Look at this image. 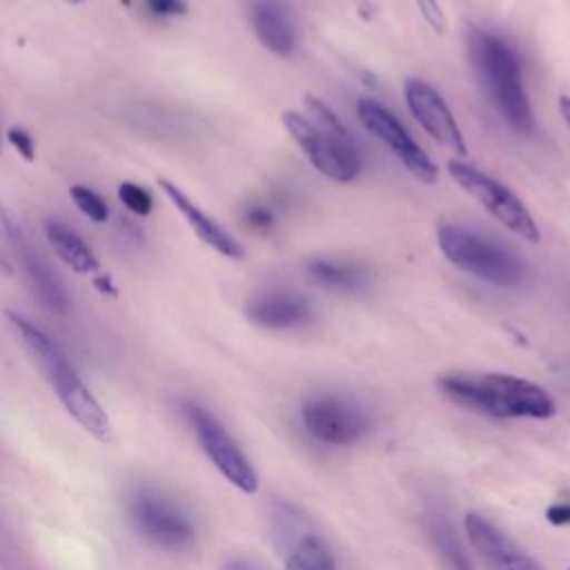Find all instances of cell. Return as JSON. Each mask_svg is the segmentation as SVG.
<instances>
[{
  "label": "cell",
  "mask_w": 570,
  "mask_h": 570,
  "mask_svg": "<svg viewBox=\"0 0 570 570\" xmlns=\"http://www.w3.org/2000/svg\"><path fill=\"white\" fill-rule=\"evenodd\" d=\"M468 47L479 85L501 118L517 134H530L534 129V114L512 45L485 29H472Z\"/></svg>",
  "instance_id": "cell-4"
},
{
  "label": "cell",
  "mask_w": 570,
  "mask_h": 570,
  "mask_svg": "<svg viewBox=\"0 0 570 570\" xmlns=\"http://www.w3.org/2000/svg\"><path fill=\"white\" fill-rule=\"evenodd\" d=\"M129 519L138 534L165 550L189 548L196 530L189 517L156 490L140 488L129 497Z\"/></svg>",
  "instance_id": "cell-8"
},
{
  "label": "cell",
  "mask_w": 570,
  "mask_h": 570,
  "mask_svg": "<svg viewBox=\"0 0 570 570\" xmlns=\"http://www.w3.org/2000/svg\"><path fill=\"white\" fill-rule=\"evenodd\" d=\"M546 517H548V521L554 523V525H566V523H570V503H568V501H561V503L550 505L548 512H546Z\"/></svg>",
  "instance_id": "cell-27"
},
{
  "label": "cell",
  "mask_w": 570,
  "mask_h": 570,
  "mask_svg": "<svg viewBox=\"0 0 570 570\" xmlns=\"http://www.w3.org/2000/svg\"><path fill=\"white\" fill-rule=\"evenodd\" d=\"M448 174L468 196H472L492 218H497L512 234L532 245L541 240L534 216L508 185L485 174L476 165H468L461 160H448Z\"/></svg>",
  "instance_id": "cell-6"
},
{
  "label": "cell",
  "mask_w": 570,
  "mask_h": 570,
  "mask_svg": "<svg viewBox=\"0 0 570 570\" xmlns=\"http://www.w3.org/2000/svg\"><path fill=\"white\" fill-rule=\"evenodd\" d=\"M309 276L334 292H361L367 287V269L354 261H332V258H314L307 265Z\"/></svg>",
  "instance_id": "cell-17"
},
{
  "label": "cell",
  "mask_w": 570,
  "mask_h": 570,
  "mask_svg": "<svg viewBox=\"0 0 570 570\" xmlns=\"http://www.w3.org/2000/svg\"><path fill=\"white\" fill-rule=\"evenodd\" d=\"M303 109L281 111V122L314 169L336 183L358 178L363 158L336 111L314 94L303 96Z\"/></svg>",
  "instance_id": "cell-1"
},
{
  "label": "cell",
  "mask_w": 570,
  "mask_h": 570,
  "mask_svg": "<svg viewBox=\"0 0 570 570\" xmlns=\"http://www.w3.org/2000/svg\"><path fill=\"white\" fill-rule=\"evenodd\" d=\"M240 218L245 223V227H249L256 234H267L276 227V214L269 205L265 203H249L243 207Z\"/></svg>",
  "instance_id": "cell-22"
},
{
  "label": "cell",
  "mask_w": 570,
  "mask_h": 570,
  "mask_svg": "<svg viewBox=\"0 0 570 570\" xmlns=\"http://www.w3.org/2000/svg\"><path fill=\"white\" fill-rule=\"evenodd\" d=\"M94 283H96V287H98L102 294H111V296L116 294V287L111 285V281H109L107 276H96Z\"/></svg>",
  "instance_id": "cell-30"
},
{
  "label": "cell",
  "mask_w": 570,
  "mask_h": 570,
  "mask_svg": "<svg viewBox=\"0 0 570 570\" xmlns=\"http://www.w3.org/2000/svg\"><path fill=\"white\" fill-rule=\"evenodd\" d=\"M436 245L454 267L497 287H521L528 276L519 252L461 225H439Z\"/></svg>",
  "instance_id": "cell-5"
},
{
  "label": "cell",
  "mask_w": 570,
  "mask_h": 570,
  "mask_svg": "<svg viewBox=\"0 0 570 570\" xmlns=\"http://www.w3.org/2000/svg\"><path fill=\"white\" fill-rule=\"evenodd\" d=\"M71 198L76 203V207L94 223H105L107 216H109V209H107V203L89 187L85 185H73L71 187Z\"/></svg>",
  "instance_id": "cell-21"
},
{
  "label": "cell",
  "mask_w": 570,
  "mask_h": 570,
  "mask_svg": "<svg viewBox=\"0 0 570 570\" xmlns=\"http://www.w3.org/2000/svg\"><path fill=\"white\" fill-rule=\"evenodd\" d=\"M465 534L483 561L494 570H541L539 563L521 550L503 530L481 514L465 517Z\"/></svg>",
  "instance_id": "cell-12"
},
{
  "label": "cell",
  "mask_w": 570,
  "mask_h": 570,
  "mask_svg": "<svg viewBox=\"0 0 570 570\" xmlns=\"http://www.w3.org/2000/svg\"><path fill=\"white\" fill-rule=\"evenodd\" d=\"M439 387L454 403L497 419H548L554 414L552 396L537 383L497 372H452Z\"/></svg>",
  "instance_id": "cell-2"
},
{
  "label": "cell",
  "mask_w": 570,
  "mask_h": 570,
  "mask_svg": "<svg viewBox=\"0 0 570 570\" xmlns=\"http://www.w3.org/2000/svg\"><path fill=\"white\" fill-rule=\"evenodd\" d=\"M245 316L267 330H294L312 323L314 309L298 292L272 289L247 301Z\"/></svg>",
  "instance_id": "cell-13"
},
{
  "label": "cell",
  "mask_w": 570,
  "mask_h": 570,
  "mask_svg": "<svg viewBox=\"0 0 570 570\" xmlns=\"http://www.w3.org/2000/svg\"><path fill=\"white\" fill-rule=\"evenodd\" d=\"M145 4L156 16H180L187 9L183 0H145Z\"/></svg>",
  "instance_id": "cell-26"
},
{
  "label": "cell",
  "mask_w": 570,
  "mask_h": 570,
  "mask_svg": "<svg viewBox=\"0 0 570 570\" xmlns=\"http://www.w3.org/2000/svg\"><path fill=\"white\" fill-rule=\"evenodd\" d=\"M45 236H47L49 245L53 247V252L58 254V258L67 267H71L78 274L96 272V267H98L96 254L91 252V247L82 240V236L76 229L65 225L62 220H47Z\"/></svg>",
  "instance_id": "cell-16"
},
{
  "label": "cell",
  "mask_w": 570,
  "mask_h": 570,
  "mask_svg": "<svg viewBox=\"0 0 570 570\" xmlns=\"http://www.w3.org/2000/svg\"><path fill=\"white\" fill-rule=\"evenodd\" d=\"M249 24L258 42L276 53L289 56L296 47V27L285 0H249Z\"/></svg>",
  "instance_id": "cell-14"
},
{
  "label": "cell",
  "mask_w": 570,
  "mask_h": 570,
  "mask_svg": "<svg viewBox=\"0 0 570 570\" xmlns=\"http://www.w3.org/2000/svg\"><path fill=\"white\" fill-rule=\"evenodd\" d=\"M285 570H338V568L330 548L321 539L307 534L292 550Z\"/></svg>",
  "instance_id": "cell-20"
},
{
  "label": "cell",
  "mask_w": 570,
  "mask_h": 570,
  "mask_svg": "<svg viewBox=\"0 0 570 570\" xmlns=\"http://www.w3.org/2000/svg\"><path fill=\"white\" fill-rule=\"evenodd\" d=\"M223 570H261V568H256V566H252L247 561H232Z\"/></svg>",
  "instance_id": "cell-31"
},
{
  "label": "cell",
  "mask_w": 570,
  "mask_h": 570,
  "mask_svg": "<svg viewBox=\"0 0 570 570\" xmlns=\"http://www.w3.org/2000/svg\"><path fill=\"white\" fill-rule=\"evenodd\" d=\"M7 138H9V142L13 145V149H18V154L24 158V160H33V140H31V136L24 131V129H20V127H11L9 131H7Z\"/></svg>",
  "instance_id": "cell-25"
},
{
  "label": "cell",
  "mask_w": 570,
  "mask_h": 570,
  "mask_svg": "<svg viewBox=\"0 0 570 570\" xmlns=\"http://www.w3.org/2000/svg\"><path fill=\"white\" fill-rule=\"evenodd\" d=\"M356 116L361 125L381 142L385 145L392 156L421 183L432 185L439 178V167L425 154V149L410 136L403 122L379 100L363 96L356 100Z\"/></svg>",
  "instance_id": "cell-7"
},
{
  "label": "cell",
  "mask_w": 570,
  "mask_h": 570,
  "mask_svg": "<svg viewBox=\"0 0 570 570\" xmlns=\"http://www.w3.org/2000/svg\"><path fill=\"white\" fill-rule=\"evenodd\" d=\"M158 187L165 191V196L174 203V207L183 214V218L187 220V225L194 229V234H196L205 245H209L214 252H218V254L225 256V258L238 261V258L245 256L243 247H240L212 216H207L180 187H176L174 183H169V180H165V178L158 180Z\"/></svg>",
  "instance_id": "cell-15"
},
{
  "label": "cell",
  "mask_w": 570,
  "mask_h": 570,
  "mask_svg": "<svg viewBox=\"0 0 570 570\" xmlns=\"http://www.w3.org/2000/svg\"><path fill=\"white\" fill-rule=\"evenodd\" d=\"M428 534H430L432 546L439 552L441 561L450 570H472V561H470L465 548L461 546L454 528L450 525V521L443 514L428 517Z\"/></svg>",
  "instance_id": "cell-19"
},
{
  "label": "cell",
  "mask_w": 570,
  "mask_h": 570,
  "mask_svg": "<svg viewBox=\"0 0 570 570\" xmlns=\"http://www.w3.org/2000/svg\"><path fill=\"white\" fill-rule=\"evenodd\" d=\"M403 96L410 114L432 140L459 156H468V145L452 109L430 82L421 78H405Z\"/></svg>",
  "instance_id": "cell-11"
},
{
  "label": "cell",
  "mask_w": 570,
  "mask_h": 570,
  "mask_svg": "<svg viewBox=\"0 0 570 570\" xmlns=\"http://www.w3.org/2000/svg\"><path fill=\"white\" fill-rule=\"evenodd\" d=\"M557 107H559V114H561L563 122H566L568 129H570V96H559Z\"/></svg>",
  "instance_id": "cell-29"
},
{
  "label": "cell",
  "mask_w": 570,
  "mask_h": 570,
  "mask_svg": "<svg viewBox=\"0 0 570 570\" xmlns=\"http://www.w3.org/2000/svg\"><path fill=\"white\" fill-rule=\"evenodd\" d=\"M13 274V267L0 256V276H11Z\"/></svg>",
  "instance_id": "cell-32"
},
{
  "label": "cell",
  "mask_w": 570,
  "mask_h": 570,
  "mask_svg": "<svg viewBox=\"0 0 570 570\" xmlns=\"http://www.w3.org/2000/svg\"><path fill=\"white\" fill-rule=\"evenodd\" d=\"M118 198L129 212H134L138 216H147L154 207V200H151L149 191L145 187L136 185V183H120Z\"/></svg>",
  "instance_id": "cell-23"
},
{
  "label": "cell",
  "mask_w": 570,
  "mask_h": 570,
  "mask_svg": "<svg viewBox=\"0 0 570 570\" xmlns=\"http://www.w3.org/2000/svg\"><path fill=\"white\" fill-rule=\"evenodd\" d=\"M185 414L191 423V430L209 456V461L216 465V470L240 492H256L258 490V476L238 448V443L232 439V434L223 428V423L205 407L200 405H185Z\"/></svg>",
  "instance_id": "cell-9"
},
{
  "label": "cell",
  "mask_w": 570,
  "mask_h": 570,
  "mask_svg": "<svg viewBox=\"0 0 570 570\" xmlns=\"http://www.w3.org/2000/svg\"><path fill=\"white\" fill-rule=\"evenodd\" d=\"M416 7L421 11V16L425 18V22L436 31V33H445L448 29V18L445 11L441 9L439 0H416Z\"/></svg>",
  "instance_id": "cell-24"
},
{
  "label": "cell",
  "mask_w": 570,
  "mask_h": 570,
  "mask_svg": "<svg viewBox=\"0 0 570 570\" xmlns=\"http://www.w3.org/2000/svg\"><path fill=\"white\" fill-rule=\"evenodd\" d=\"M303 423L316 441L327 445H350L370 430L367 412L341 394H318L305 401Z\"/></svg>",
  "instance_id": "cell-10"
},
{
  "label": "cell",
  "mask_w": 570,
  "mask_h": 570,
  "mask_svg": "<svg viewBox=\"0 0 570 570\" xmlns=\"http://www.w3.org/2000/svg\"><path fill=\"white\" fill-rule=\"evenodd\" d=\"M67 2H69V4H78L80 0H67Z\"/></svg>",
  "instance_id": "cell-33"
},
{
  "label": "cell",
  "mask_w": 570,
  "mask_h": 570,
  "mask_svg": "<svg viewBox=\"0 0 570 570\" xmlns=\"http://www.w3.org/2000/svg\"><path fill=\"white\" fill-rule=\"evenodd\" d=\"M9 323L16 327L20 338L24 341L31 356L38 361L45 379L49 381L51 390L56 392L58 401L67 410V414L87 430L98 441L111 439V421L98 399L91 394V390L85 385L76 367L69 363V358L62 354V350L33 323H29L24 316L7 309Z\"/></svg>",
  "instance_id": "cell-3"
},
{
  "label": "cell",
  "mask_w": 570,
  "mask_h": 570,
  "mask_svg": "<svg viewBox=\"0 0 570 570\" xmlns=\"http://www.w3.org/2000/svg\"><path fill=\"white\" fill-rule=\"evenodd\" d=\"M22 263H24L29 283H31L38 301L56 314H67L71 307L69 296H67L65 287L60 285V281L56 278V274L49 269V265L36 252H31L27 247L22 249Z\"/></svg>",
  "instance_id": "cell-18"
},
{
  "label": "cell",
  "mask_w": 570,
  "mask_h": 570,
  "mask_svg": "<svg viewBox=\"0 0 570 570\" xmlns=\"http://www.w3.org/2000/svg\"><path fill=\"white\" fill-rule=\"evenodd\" d=\"M0 238H4V240L13 238V225H11L9 216H7V212L2 209V205H0Z\"/></svg>",
  "instance_id": "cell-28"
}]
</instances>
